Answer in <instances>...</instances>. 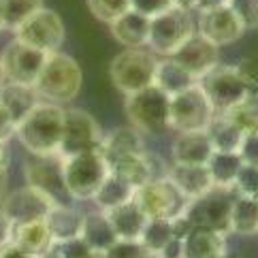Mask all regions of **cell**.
<instances>
[{
    "instance_id": "obj_7",
    "label": "cell",
    "mask_w": 258,
    "mask_h": 258,
    "mask_svg": "<svg viewBox=\"0 0 258 258\" xmlns=\"http://www.w3.org/2000/svg\"><path fill=\"white\" fill-rule=\"evenodd\" d=\"M169 98L154 84L126 96V115L131 126L145 133H162L169 128Z\"/></svg>"
},
{
    "instance_id": "obj_52",
    "label": "cell",
    "mask_w": 258,
    "mask_h": 258,
    "mask_svg": "<svg viewBox=\"0 0 258 258\" xmlns=\"http://www.w3.org/2000/svg\"><path fill=\"white\" fill-rule=\"evenodd\" d=\"M5 30V15H3V5H0V32Z\"/></svg>"
},
{
    "instance_id": "obj_15",
    "label": "cell",
    "mask_w": 258,
    "mask_h": 258,
    "mask_svg": "<svg viewBox=\"0 0 258 258\" xmlns=\"http://www.w3.org/2000/svg\"><path fill=\"white\" fill-rule=\"evenodd\" d=\"M58 203H53L43 190L28 186L9 192L3 199L0 207L7 214V218L11 220V224H22V222H30V220H43L49 214V209Z\"/></svg>"
},
{
    "instance_id": "obj_1",
    "label": "cell",
    "mask_w": 258,
    "mask_h": 258,
    "mask_svg": "<svg viewBox=\"0 0 258 258\" xmlns=\"http://www.w3.org/2000/svg\"><path fill=\"white\" fill-rule=\"evenodd\" d=\"M64 126V107L47 100H39L32 111L17 124V139L30 156L58 154Z\"/></svg>"
},
{
    "instance_id": "obj_24",
    "label": "cell",
    "mask_w": 258,
    "mask_h": 258,
    "mask_svg": "<svg viewBox=\"0 0 258 258\" xmlns=\"http://www.w3.org/2000/svg\"><path fill=\"white\" fill-rule=\"evenodd\" d=\"M105 214L109 218V222H111L117 239H139L147 220H150L143 214L139 203L135 201V197L131 201L122 203V205H117L111 211H105Z\"/></svg>"
},
{
    "instance_id": "obj_49",
    "label": "cell",
    "mask_w": 258,
    "mask_h": 258,
    "mask_svg": "<svg viewBox=\"0 0 258 258\" xmlns=\"http://www.w3.org/2000/svg\"><path fill=\"white\" fill-rule=\"evenodd\" d=\"M9 162H11V156H9V145L0 141V171H7Z\"/></svg>"
},
{
    "instance_id": "obj_13",
    "label": "cell",
    "mask_w": 258,
    "mask_h": 258,
    "mask_svg": "<svg viewBox=\"0 0 258 258\" xmlns=\"http://www.w3.org/2000/svg\"><path fill=\"white\" fill-rule=\"evenodd\" d=\"M24 173L28 186L43 190L58 205H67L69 192L64 186V158L60 154L32 156L24 164Z\"/></svg>"
},
{
    "instance_id": "obj_3",
    "label": "cell",
    "mask_w": 258,
    "mask_h": 258,
    "mask_svg": "<svg viewBox=\"0 0 258 258\" xmlns=\"http://www.w3.org/2000/svg\"><path fill=\"white\" fill-rule=\"evenodd\" d=\"M109 175V164L100 147L64 158V186L71 199L92 201Z\"/></svg>"
},
{
    "instance_id": "obj_35",
    "label": "cell",
    "mask_w": 258,
    "mask_h": 258,
    "mask_svg": "<svg viewBox=\"0 0 258 258\" xmlns=\"http://www.w3.org/2000/svg\"><path fill=\"white\" fill-rule=\"evenodd\" d=\"M103 254L92 250L81 237L67 239V241H53L39 258H100Z\"/></svg>"
},
{
    "instance_id": "obj_26",
    "label": "cell",
    "mask_w": 258,
    "mask_h": 258,
    "mask_svg": "<svg viewBox=\"0 0 258 258\" xmlns=\"http://www.w3.org/2000/svg\"><path fill=\"white\" fill-rule=\"evenodd\" d=\"M45 222H47L53 241H67V239L81 237L84 214L71 205H53L45 216Z\"/></svg>"
},
{
    "instance_id": "obj_34",
    "label": "cell",
    "mask_w": 258,
    "mask_h": 258,
    "mask_svg": "<svg viewBox=\"0 0 258 258\" xmlns=\"http://www.w3.org/2000/svg\"><path fill=\"white\" fill-rule=\"evenodd\" d=\"M230 230L239 235H256L258 230V199L235 192L230 207Z\"/></svg>"
},
{
    "instance_id": "obj_5",
    "label": "cell",
    "mask_w": 258,
    "mask_h": 258,
    "mask_svg": "<svg viewBox=\"0 0 258 258\" xmlns=\"http://www.w3.org/2000/svg\"><path fill=\"white\" fill-rule=\"evenodd\" d=\"M156 64L158 60L152 51L143 47H126L113 58L109 73H111L113 86L128 96L154 84Z\"/></svg>"
},
{
    "instance_id": "obj_32",
    "label": "cell",
    "mask_w": 258,
    "mask_h": 258,
    "mask_svg": "<svg viewBox=\"0 0 258 258\" xmlns=\"http://www.w3.org/2000/svg\"><path fill=\"white\" fill-rule=\"evenodd\" d=\"M133 197H135V186H131L126 179H122L119 175L109 171V175L105 177V181L100 183V188L92 201L96 203V207L100 211H111L117 205H122V203L131 201Z\"/></svg>"
},
{
    "instance_id": "obj_48",
    "label": "cell",
    "mask_w": 258,
    "mask_h": 258,
    "mask_svg": "<svg viewBox=\"0 0 258 258\" xmlns=\"http://www.w3.org/2000/svg\"><path fill=\"white\" fill-rule=\"evenodd\" d=\"M222 5H228V0H197L195 9H199V11H207V9H216V7H222Z\"/></svg>"
},
{
    "instance_id": "obj_14",
    "label": "cell",
    "mask_w": 258,
    "mask_h": 258,
    "mask_svg": "<svg viewBox=\"0 0 258 258\" xmlns=\"http://www.w3.org/2000/svg\"><path fill=\"white\" fill-rule=\"evenodd\" d=\"M49 53H43L39 49L30 47L22 41H11L0 53L3 60V71H5V81L11 84H22V86H32L36 84V77L43 69L45 60Z\"/></svg>"
},
{
    "instance_id": "obj_31",
    "label": "cell",
    "mask_w": 258,
    "mask_h": 258,
    "mask_svg": "<svg viewBox=\"0 0 258 258\" xmlns=\"http://www.w3.org/2000/svg\"><path fill=\"white\" fill-rule=\"evenodd\" d=\"M205 133L209 137L214 152H239L241 141L245 137L241 133V128H239L226 113H216Z\"/></svg>"
},
{
    "instance_id": "obj_21",
    "label": "cell",
    "mask_w": 258,
    "mask_h": 258,
    "mask_svg": "<svg viewBox=\"0 0 258 258\" xmlns=\"http://www.w3.org/2000/svg\"><path fill=\"white\" fill-rule=\"evenodd\" d=\"M107 164H109V171L126 179L131 186H135V190L158 177L156 175V167H154V158L147 152L117 156V158L107 160Z\"/></svg>"
},
{
    "instance_id": "obj_47",
    "label": "cell",
    "mask_w": 258,
    "mask_h": 258,
    "mask_svg": "<svg viewBox=\"0 0 258 258\" xmlns=\"http://www.w3.org/2000/svg\"><path fill=\"white\" fill-rule=\"evenodd\" d=\"M11 226H13L11 220L7 218V214L3 211V207H0V247L11 241Z\"/></svg>"
},
{
    "instance_id": "obj_41",
    "label": "cell",
    "mask_w": 258,
    "mask_h": 258,
    "mask_svg": "<svg viewBox=\"0 0 258 258\" xmlns=\"http://www.w3.org/2000/svg\"><path fill=\"white\" fill-rule=\"evenodd\" d=\"M228 7L241 20L243 28H258V0H228Z\"/></svg>"
},
{
    "instance_id": "obj_11",
    "label": "cell",
    "mask_w": 258,
    "mask_h": 258,
    "mask_svg": "<svg viewBox=\"0 0 258 258\" xmlns=\"http://www.w3.org/2000/svg\"><path fill=\"white\" fill-rule=\"evenodd\" d=\"M199 86L205 92V96L209 98L211 107L216 109V113L228 111L230 107H235L239 103L250 96L245 84L239 77V73L235 67H226V64H216L209 73H205L199 79Z\"/></svg>"
},
{
    "instance_id": "obj_55",
    "label": "cell",
    "mask_w": 258,
    "mask_h": 258,
    "mask_svg": "<svg viewBox=\"0 0 258 258\" xmlns=\"http://www.w3.org/2000/svg\"><path fill=\"white\" fill-rule=\"evenodd\" d=\"M256 235H258V230H256Z\"/></svg>"
},
{
    "instance_id": "obj_25",
    "label": "cell",
    "mask_w": 258,
    "mask_h": 258,
    "mask_svg": "<svg viewBox=\"0 0 258 258\" xmlns=\"http://www.w3.org/2000/svg\"><path fill=\"white\" fill-rule=\"evenodd\" d=\"M109 26H111L113 39L122 43L124 47H143V45H147V36H150V17L147 15H141L131 9Z\"/></svg>"
},
{
    "instance_id": "obj_27",
    "label": "cell",
    "mask_w": 258,
    "mask_h": 258,
    "mask_svg": "<svg viewBox=\"0 0 258 258\" xmlns=\"http://www.w3.org/2000/svg\"><path fill=\"white\" fill-rule=\"evenodd\" d=\"M81 239L92 247L103 254L105 250H109L115 241H117V235L109 222V218L105 211H92V214H84V228H81Z\"/></svg>"
},
{
    "instance_id": "obj_8",
    "label": "cell",
    "mask_w": 258,
    "mask_h": 258,
    "mask_svg": "<svg viewBox=\"0 0 258 258\" xmlns=\"http://www.w3.org/2000/svg\"><path fill=\"white\" fill-rule=\"evenodd\" d=\"M13 32L17 41L30 45V47L39 49L43 53H56L60 51L64 43L62 17L53 9H47V7H41L39 11H34Z\"/></svg>"
},
{
    "instance_id": "obj_39",
    "label": "cell",
    "mask_w": 258,
    "mask_h": 258,
    "mask_svg": "<svg viewBox=\"0 0 258 258\" xmlns=\"http://www.w3.org/2000/svg\"><path fill=\"white\" fill-rule=\"evenodd\" d=\"M100 258H158L141 243V239H117V241L103 252Z\"/></svg>"
},
{
    "instance_id": "obj_4",
    "label": "cell",
    "mask_w": 258,
    "mask_h": 258,
    "mask_svg": "<svg viewBox=\"0 0 258 258\" xmlns=\"http://www.w3.org/2000/svg\"><path fill=\"white\" fill-rule=\"evenodd\" d=\"M192 34H195V20H192L190 11L173 5L167 11L150 17L147 45H150L152 53H160V56L169 58Z\"/></svg>"
},
{
    "instance_id": "obj_53",
    "label": "cell",
    "mask_w": 258,
    "mask_h": 258,
    "mask_svg": "<svg viewBox=\"0 0 258 258\" xmlns=\"http://www.w3.org/2000/svg\"><path fill=\"white\" fill-rule=\"evenodd\" d=\"M5 84V71H3V60H0V86Z\"/></svg>"
},
{
    "instance_id": "obj_45",
    "label": "cell",
    "mask_w": 258,
    "mask_h": 258,
    "mask_svg": "<svg viewBox=\"0 0 258 258\" xmlns=\"http://www.w3.org/2000/svg\"><path fill=\"white\" fill-rule=\"evenodd\" d=\"M15 131H17L15 119L11 117V113L7 111V107L0 103V141L9 143L15 137Z\"/></svg>"
},
{
    "instance_id": "obj_12",
    "label": "cell",
    "mask_w": 258,
    "mask_h": 258,
    "mask_svg": "<svg viewBox=\"0 0 258 258\" xmlns=\"http://www.w3.org/2000/svg\"><path fill=\"white\" fill-rule=\"evenodd\" d=\"M100 141H103V133L98 128V122L88 111L64 109V126L58 150L62 158L88 150H96V147H100Z\"/></svg>"
},
{
    "instance_id": "obj_6",
    "label": "cell",
    "mask_w": 258,
    "mask_h": 258,
    "mask_svg": "<svg viewBox=\"0 0 258 258\" xmlns=\"http://www.w3.org/2000/svg\"><path fill=\"white\" fill-rule=\"evenodd\" d=\"M214 115L216 109L199 84L169 98V128L177 133L207 131Z\"/></svg>"
},
{
    "instance_id": "obj_16",
    "label": "cell",
    "mask_w": 258,
    "mask_h": 258,
    "mask_svg": "<svg viewBox=\"0 0 258 258\" xmlns=\"http://www.w3.org/2000/svg\"><path fill=\"white\" fill-rule=\"evenodd\" d=\"M197 28H199L201 36H205L207 41L218 45V47L235 43L237 39H241V34L245 32L241 20L235 15V11L228 5L201 11Z\"/></svg>"
},
{
    "instance_id": "obj_40",
    "label": "cell",
    "mask_w": 258,
    "mask_h": 258,
    "mask_svg": "<svg viewBox=\"0 0 258 258\" xmlns=\"http://www.w3.org/2000/svg\"><path fill=\"white\" fill-rule=\"evenodd\" d=\"M235 192L243 197L258 199V167L254 164H241V169L237 173L235 179Z\"/></svg>"
},
{
    "instance_id": "obj_54",
    "label": "cell",
    "mask_w": 258,
    "mask_h": 258,
    "mask_svg": "<svg viewBox=\"0 0 258 258\" xmlns=\"http://www.w3.org/2000/svg\"><path fill=\"white\" fill-rule=\"evenodd\" d=\"M224 258H233V256H224Z\"/></svg>"
},
{
    "instance_id": "obj_50",
    "label": "cell",
    "mask_w": 258,
    "mask_h": 258,
    "mask_svg": "<svg viewBox=\"0 0 258 258\" xmlns=\"http://www.w3.org/2000/svg\"><path fill=\"white\" fill-rule=\"evenodd\" d=\"M195 3H197V0H173V5H175V7L188 9V11H192V9H195Z\"/></svg>"
},
{
    "instance_id": "obj_44",
    "label": "cell",
    "mask_w": 258,
    "mask_h": 258,
    "mask_svg": "<svg viewBox=\"0 0 258 258\" xmlns=\"http://www.w3.org/2000/svg\"><path fill=\"white\" fill-rule=\"evenodd\" d=\"M237 154L241 156V160L245 164H254V167H258V133L245 135Z\"/></svg>"
},
{
    "instance_id": "obj_36",
    "label": "cell",
    "mask_w": 258,
    "mask_h": 258,
    "mask_svg": "<svg viewBox=\"0 0 258 258\" xmlns=\"http://www.w3.org/2000/svg\"><path fill=\"white\" fill-rule=\"evenodd\" d=\"M0 5H3L5 28L15 30L34 11H39L43 7V0H0Z\"/></svg>"
},
{
    "instance_id": "obj_19",
    "label": "cell",
    "mask_w": 258,
    "mask_h": 258,
    "mask_svg": "<svg viewBox=\"0 0 258 258\" xmlns=\"http://www.w3.org/2000/svg\"><path fill=\"white\" fill-rule=\"evenodd\" d=\"M226 235L195 226L179 241V258H224Z\"/></svg>"
},
{
    "instance_id": "obj_29",
    "label": "cell",
    "mask_w": 258,
    "mask_h": 258,
    "mask_svg": "<svg viewBox=\"0 0 258 258\" xmlns=\"http://www.w3.org/2000/svg\"><path fill=\"white\" fill-rule=\"evenodd\" d=\"M0 103L7 107V111L11 113L15 124H20L22 119L32 111V107L39 103V94H36V90L32 86L5 81V84L0 86Z\"/></svg>"
},
{
    "instance_id": "obj_56",
    "label": "cell",
    "mask_w": 258,
    "mask_h": 258,
    "mask_svg": "<svg viewBox=\"0 0 258 258\" xmlns=\"http://www.w3.org/2000/svg\"><path fill=\"white\" fill-rule=\"evenodd\" d=\"M158 258H160V256H158Z\"/></svg>"
},
{
    "instance_id": "obj_9",
    "label": "cell",
    "mask_w": 258,
    "mask_h": 258,
    "mask_svg": "<svg viewBox=\"0 0 258 258\" xmlns=\"http://www.w3.org/2000/svg\"><path fill=\"white\" fill-rule=\"evenodd\" d=\"M135 201L139 203L143 214L150 220H154V218H164V220L177 218L188 209V203H190L167 177H164V175L137 188Z\"/></svg>"
},
{
    "instance_id": "obj_33",
    "label": "cell",
    "mask_w": 258,
    "mask_h": 258,
    "mask_svg": "<svg viewBox=\"0 0 258 258\" xmlns=\"http://www.w3.org/2000/svg\"><path fill=\"white\" fill-rule=\"evenodd\" d=\"M241 164L243 160L237 152H214L207 162L214 186L224 188V190H235V179H237V173L241 169Z\"/></svg>"
},
{
    "instance_id": "obj_28",
    "label": "cell",
    "mask_w": 258,
    "mask_h": 258,
    "mask_svg": "<svg viewBox=\"0 0 258 258\" xmlns=\"http://www.w3.org/2000/svg\"><path fill=\"white\" fill-rule=\"evenodd\" d=\"M195 84H199L197 77H192L190 73L177 64L173 58H164L158 60L156 64V75H154V86L160 88L167 96L179 94V92L192 88Z\"/></svg>"
},
{
    "instance_id": "obj_10",
    "label": "cell",
    "mask_w": 258,
    "mask_h": 258,
    "mask_svg": "<svg viewBox=\"0 0 258 258\" xmlns=\"http://www.w3.org/2000/svg\"><path fill=\"white\" fill-rule=\"evenodd\" d=\"M235 190L211 188L203 197L188 203L186 216L192 226L209 228L226 235L230 230V207H233Z\"/></svg>"
},
{
    "instance_id": "obj_43",
    "label": "cell",
    "mask_w": 258,
    "mask_h": 258,
    "mask_svg": "<svg viewBox=\"0 0 258 258\" xmlns=\"http://www.w3.org/2000/svg\"><path fill=\"white\" fill-rule=\"evenodd\" d=\"M169 7H173V0H131V9L141 15L154 17L162 11H167Z\"/></svg>"
},
{
    "instance_id": "obj_18",
    "label": "cell",
    "mask_w": 258,
    "mask_h": 258,
    "mask_svg": "<svg viewBox=\"0 0 258 258\" xmlns=\"http://www.w3.org/2000/svg\"><path fill=\"white\" fill-rule=\"evenodd\" d=\"M164 177H167L188 201H195V199L205 195V192H209L211 188H216L207 164H179V162H173Z\"/></svg>"
},
{
    "instance_id": "obj_51",
    "label": "cell",
    "mask_w": 258,
    "mask_h": 258,
    "mask_svg": "<svg viewBox=\"0 0 258 258\" xmlns=\"http://www.w3.org/2000/svg\"><path fill=\"white\" fill-rule=\"evenodd\" d=\"M5 186H7V171H0V203L5 199Z\"/></svg>"
},
{
    "instance_id": "obj_22",
    "label": "cell",
    "mask_w": 258,
    "mask_h": 258,
    "mask_svg": "<svg viewBox=\"0 0 258 258\" xmlns=\"http://www.w3.org/2000/svg\"><path fill=\"white\" fill-rule=\"evenodd\" d=\"M173 162L179 164H207L214 147L205 131H195V133H179L177 139L173 141L171 147Z\"/></svg>"
},
{
    "instance_id": "obj_30",
    "label": "cell",
    "mask_w": 258,
    "mask_h": 258,
    "mask_svg": "<svg viewBox=\"0 0 258 258\" xmlns=\"http://www.w3.org/2000/svg\"><path fill=\"white\" fill-rule=\"evenodd\" d=\"M100 150H103L107 160H111L126 154H141L145 152V145L135 126H122V128H113L109 135H103Z\"/></svg>"
},
{
    "instance_id": "obj_37",
    "label": "cell",
    "mask_w": 258,
    "mask_h": 258,
    "mask_svg": "<svg viewBox=\"0 0 258 258\" xmlns=\"http://www.w3.org/2000/svg\"><path fill=\"white\" fill-rule=\"evenodd\" d=\"M220 113H226L239 128H241L243 135L258 133V100H254L252 96H247L243 103L230 107L228 111H220Z\"/></svg>"
},
{
    "instance_id": "obj_42",
    "label": "cell",
    "mask_w": 258,
    "mask_h": 258,
    "mask_svg": "<svg viewBox=\"0 0 258 258\" xmlns=\"http://www.w3.org/2000/svg\"><path fill=\"white\" fill-rule=\"evenodd\" d=\"M235 69L250 92V96L258 94V56H245Z\"/></svg>"
},
{
    "instance_id": "obj_2",
    "label": "cell",
    "mask_w": 258,
    "mask_h": 258,
    "mask_svg": "<svg viewBox=\"0 0 258 258\" xmlns=\"http://www.w3.org/2000/svg\"><path fill=\"white\" fill-rule=\"evenodd\" d=\"M81 84H84V73L79 62L69 53H49L43 69L36 77L34 90L39 98L47 103L67 105L73 98H77Z\"/></svg>"
},
{
    "instance_id": "obj_20",
    "label": "cell",
    "mask_w": 258,
    "mask_h": 258,
    "mask_svg": "<svg viewBox=\"0 0 258 258\" xmlns=\"http://www.w3.org/2000/svg\"><path fill=\"white\" fill-rule=\"evenodd\" d=\"M139 239L154 256L179 258V239L175 235L173 220H164V218L147 220Z\"/></svg>"
},
{
    "instance_id": "obj_38",
    "label": "cell",
    "mask_w": 258,
    "mask_h": 258,
    "mask_svg": "<svg viewBox=\"0 0 258 258\" xmlns=\"http://www.w3.org/2000/svg\"><path fill=\"white\" fill-rule=\"evenodd\" d=\"M88 9L96 20L113 24L119 15L131 11V0H88Z\"/></svg>"
},
{
    "instance_id": "obj_23",
    "label": "cell",
    "mask_w": 258,
    "mask_h": 258,
    "mask_svg": "<svg viewBox=\"0 0 258 258\" xmlns=\"http://www.w3.org/2000/svg\"><path fill=\"white\" fill-rule=\"evenodd\" d=\"M11 241L15 245H20L28 256L39 258L53 243V237L47 228V222H45V218H43V220H30V222L13 224L11 226Z\"/></svg>"
},
{
    "instance_id": "obj_46",
    "label": "cell",
    "mask_w": 258,
    "mask_h": 258,
    "mask_svg": "<svg viewBox=\"0 0 258 258\" xmlns=\"http://www.w3.org/2000/svg\"><path fill=\"white\" fill-rule=\"evenodd\" d=\"M0 258H32V256H28L20 245H15L13 241H9V243H5L3 247H0Z\"/></svg>"
},
{
    "instance_id": "obj_17",
    "label": "cell",
    "mask_w": 258,
    "mask_h": 258,
    "mask_svg": "<svg viewBox=\"0 0 258 258\" xmlns=\"http://www.w3.org/2000/svg\"><path fill=\"white\" fill-rule=\"evenodd\" d=\"M169 58H173L177 64H181V67L186 69L192 77H197V81H199L205 73H209L216 64H220V47L211 41H207L205 36H201L199 32H195Z\"/></svg>"
}]
</instances>
